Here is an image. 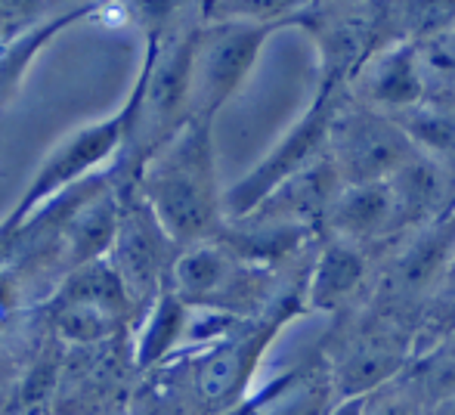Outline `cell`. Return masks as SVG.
I'll use <instances>...</instances> for the list:
<instances>
[{
    "mask_svg": "<svg viewBox=\"0 0 455 415\" xmlns=\"http://www.w3.org/2000/svg\"><path fill=\"white\" fill-rule=\"evenodd\" d=\"M137 193L180 248L214 242L227 227L211 121H189L137 177Z\"/></svg>",
    "mask_w": 455,
    "mask_h": 415,
    "instance_id": "obj_1",
    "label": "cell"
},
{
    "mask_svg": "<svg viewBox=\"0 0 455 415\" xmlns=\"http://www.w3.org/2000/svg\"><path fill=\"white\" fill-rule=\"evenodd\" d=\"M285 22L264 19H208L202 12V28L196 37L189 87V121H211L235 97L258 66L267 41Z\"/></svg>",
    "mask_w": 455,
    "mask_h": 415,
    "instance_id": "obj_2",
    "label": "cell"
},
{
    "mask_svg": "<svg viewBox=\"0 0 455 415\" xmlns=\"http://www.w3.org/2000/svg\"><path fill=\"white\" fill-rule=\"evenodd\" d=\"M347 91H316L313 106L288 127V133L235 183L223 193L227 220H242L258 211L279 187L294 180L298 174L310 171L329 156V131L335 121L338 106L344 103Z\"/></svg>",
    "mask_w": 455,
    "mask_h": 415,
    "instance_id": "obj_3",
    "label": "cell"
},
{
    "mask_svg": "<svg viewBox=\"0 0 455 415\" xmlns=\"http://www.w3.org/2000/svg\"><path fill=\"white\" fill-rule=\"evenodd\" d=\"M131 124H133V97L127 93L124 106L118 112H112L102 121H93V124L78 127L62 143H56V149L44 158L41 168L31 177V183L25 187L19 205L6 217L4 233L19 229L31 214H37V208L47 205L56 196H62L66 189L81 187L84 177L100 168L102 162H108L115 152L121 156L127 146V137H131Z\"/></svg>",
    "mask_w": 455,
    "mask_h": 415,
    "instance_id": "obj_4",
    "label": "cell"
},
{
    "mask_svg": "<svg viewBox=\"0 0 455 415\" xmlns=\"http://www.w3.org/2000/svg\"><path fill=\"white\" fill-rule=\"evenodd\" d=\"M419 156L396 118L344 97L329 131V158L344 187L387 183Z\"/></svg>",
    "mask_w": 455,
    "mask_h": 415,
    "instance_id": "obj_5",
    "label": "cell"
},
{
    "mask_svg": "<svg viewBox=\"0 0 455 415\" xmlns=\"http://www.w3.org/2000/svg\"><path fill=\"white\" fill-rule=\"evenodd\" d=\"M294 25L316 44L319 91H347L371 53L384 47L381 4H304Z\"/></svg>",
    "mask_w": 455,
    "mask_h": 415,
    "instance_id": "obj_6",
    "label": "cell"
},
{
    "mask_svg": "<svg viewBox=\"0 0 455 415\" xmlns=\"http://www.w3.org/2000/svg\"><path fill=\"white\" fill-rule=\"evenodd\" d=\"M118 196H121V227L118 235H115L112 251H108V260L118 270L133 307L146 304V310H149L152 301L171 283V270H174V260L180 254V251H171V248H180V245L164 233V227L152 214V208L140 199L137 189H133V196L127 189H118Z\"/></svg>",
    "mask_w": 455,
    "mask_h": 415,
    "instance_id": "obj_7",
    "label": "cell"
},
{
    "mask_svg": "<svg viewBox=\"0 0 455 415\" xmlns=\"http://www.w3.org/2000/svg\"><path fill=\"white\" fill-rule=\"evenodd\" d=\"M431 68L419 44L394 41L371 53V60L350 81L347 93L356 103L384 112L390 118L406 115L431 100Z\"/></svg>",
    "mask_w": 455,
    "mask_h": 415,
    "instance_id": "obj_8",
    "label": "cell"
},
{
    "mask_svg": "<svg viewBox=\"0 0 455 415\" xmlns=\"http://www.w3.org/2000/svg\"><path fill=\"white\" fill-rule=\"evenodd\" d=\"M282 325V319H273L270 325H248L245 331L235 329L229 338L208 350L196 366V387L198 397L214 410H227L242 397L254 366L267 344L273 341V331Z\"/></svg>",
    "mask_w": 455,
    "mask_h": 415,
    "instance_id": "obj_9",
    "label": "cell"
},
{
    "mask_svg": "<svg viewBox=\"0 0 455 415\" xmlns=\"http://www.w3.org/2000/svg\"><path fill=\"white\" fill-rule=\"evenodd\" d=\"M455 270V214L425 229H415L387 273V291L394 301H419L431 295Z\"/></svg>",
    "mask_w": 455,
    "mask_h": 415,
    "instance_id": "obj_10",
    "label": "cell"
},
{
    "mask_svg": "<svg viewBox=\"0 0 455 415\" xmlns=\"http://www.w3.org/2000/svg\"><path fill=\"white\" fill-rule=\"evenodd\" d=\"M387 183L396 208V235L415 233L455 214V174L421 152Z\"/></svg>",
    "mask_w": 455,
    "mask_h": 415,
    "instance_id": "obj_11",
    "label": "cell"
},
{
    "mask_svg": "<svg viewBox=\"0 0 455 415\" xmlns=\"http://www.w3.org/2000/svg\"><path fill=\"white\" fill-rule=\"evenodd\" d=\"M341 189V177H338L331 158L325 156L310 171H304L294 180H288L285 187L275 189L270 199L248 217L267 223H282V227L310 229V233L313 229H325V217H329L331 202L338 199Z\"/></svg>",
    "mask_w": 455,
    "mask_h": 415,
    "instance_id": "obj_12",
    "label": "cell"
},
{
    "mask_svg": "<svg viewBox=\"0 0 455 415\" xmlns=\"http://www.w3.org/2000/svg\"><path fill=\"white\" fill-rule=\"evenodd\" d=\"M406 363V344H403V338L390 335L387 329L356 338L347 344L341 360L335 363V372H331L335 397H369V394L381 391L384 385L400 379Z\"/></svg>",
    "mask_w": 455,
    "mask_h": 415,
    "instance_id": "obj_13",
    "label": "cell"
},
{
    "mask_svg": "<svg viewBox=\"0 0 455 415\" xmlns=\"http://www.w3.org/2000/svg\"><path fill=\"white\" fill-rule=\"evenodd\" d=\"M325 233L329 239H344L363 248L396 235V208L390 183L344 187L329 208Z\"/></svg>",
    "mask_w": 455,
    "mask_h": 415,
    "instance_id": "obj_14",
    "label": "cell"
},
{
    "mask_svg": "<svg viewBox=\"0 0 455 415\" xmlns=\"http://www.w3.org/2000/svg\"><path fill=\"white\" fill-rule=\"evenodd\" d=\"M369 279V254L363 245L344 239H329L319 248L316 260L310 267L304 301L310 310L335 313L347 307Z\"/></svg>",
    "mask_w": 455,
    "mask_h": 415,
    "instance_id": "obj_15",
    "label": "cell"
},
{
    "mask_svg": "<svg viewBox=\"0 0 455 415\" xmlns=\"http://www.w3.org/2000/svg\"><path fill=\"white\" fill-rule=\"evenodd\" d=\"M121 227V196L96 193L93 199L81 202L66 220V264L72 270L87 267L93 260L108 258L115 235Z\"/></svg>",
    "mask_w": 455,
    "mask_h": 415,
    "instance_id": "obj_16",
    "label": "cell"
},
{
    "mask_svg": "<svg viewBox=\"0 0 455 415\" xmlns=\"http://www.w3.org/2000/svg\"><path fill=\"white\" fill-rule=\"evenodd\" d=\"M189 313H192L189 304L171 285H164L162 295L143 313V325H140V338H137L140 369L156 366L168 354H174L177 347H183L186 329H189Z\"/></svg>",
    "mask_w": 455,
    "mask_h": 415,
    "instance_id": "obj_17",
    "label": "cell"
},
{
    "mask_svg": "<svg viewBox=\"0 0 455 415\" xmlns=\"http://www.w3.org/2000/svg\"><path fill=\"white\" fill-rule=\"evenodd\" d=\"M403 131L415 143L421 156L434 158L437 164L450 168L455 174V108L440 103V100H427L425 106L412 108L406 115H396Z\"/></svg>",
    "mask_w": 455,
    "mask_h": 415,
    "instance_id": "obj_18",
    "label": "cell"
},
{
    "mask_svg": "<svg viewBox=\"0 0 455 415\" xmlns=\"http://www.w3.org/2000/svg\"><path fill=\"white\" fill-rule=\"evenodd\" d=\"M56 298L62 301H81V304H93V307L115 313V316H124L133 307L131 295H127L124 283H121L118 270L112 267V260L102 258L93 260L87 267L68 273V279L62 283V291Z\"/></svg>",
    "mask_w": 455,
    "mask_h": 415,
    "instance_id": "obj_19",
    "label": "cell"
},
{
    "mask_svg": "<svg viewBox=\"0 0 455 415\" xmlns=\"http://www.w3.org/2000/svg\"><path fill=\"white\" fill-rule=\"evenodd\" d=\"M53 325L66 341L72 344H96L106 341L115 329H118V316L106 313L93 304H81V301H62L56 298L53 304Z\"/></svg>",
    "mask_w": 455,
    "mask_h": 415,
    "instance_id": "obj_20",
    "label": "cell"
},
{
    "mask_svg": "<svg viewBox=\"0 0 455 415\" xmlns=\"http://www.w3.org/2000/svg\"><path fill=\"white\" fill-rule=\"evenodd\" d=\"M431 410H425V400L421 394H415L406 385H384L381 391L369 394L365 400V415H427Z\"/></svg>",
    "mask_w": 455,
    "mask_h": 415,
    "instance_id": "obj_21",
    "label": "cell"
},
{
    "mask_svg": "<svg viewBox=\"0 0 455 415\" xmlns=\"http://www.w3.org/2000/svg\"><path fill=\"white\" fill-rule=\"evenodd\" d=\"M425 60L431 68V81L434 78H446L455 81V28H450L446 35H440L437 41L425 44Z\"/></svg>",
    "mask_w": 455,
    "mask_h": 415,
    "instance_id": "obj_22",
    "label": "cell"
},
{
    "mask_svg": "<svg viewBox=\"0 0 455 415\" xmlns=\"http://www.w3.org/2000/svg\"><path fill=\"white\" fill-rule=\"evenodd\" d=\"M44 12L47 10L35 4H0V37H16V31H22L19 25H31Z\"/></svg>",
    "mask_w": 455,
    "mask_h": 415,
    "instance_id": "obj_23",
    "label": "cell"
},
{
    "mask_svg": "<svg viewBox=\"0 0 455 415\" xmlns=\"http://www.w3.org/2000/svg\"><path fill=\"white\" fill-rule=\"evenodd\" d=\"M365 400L369 397H347V400H335L331 410L325 415H365Z\"/></svg>",
    "mask_w": 455,
    "mask_h": 415,
    "instance_id": "obj_24",
    "label": "cell"
},
{
    "mask_svg": "<svg viewBox=\"0 0 455 415\" xmlns=\"http://www.w3.org/2000/svg\"><path fill=\"white\" fill-rule=\"evenodd\" d=\"M427 415H455V394H452V397H446V400H440V403H434Z\"/></svg>",
    "mask_w": 455,
    "mask_h": 415,
    "instance_id": "obj_25",
    "label": "cell"
},
{
    "mask_svg": "<svg viewBox=\"0 0 455 415\" xmlns=\"http://www.w3.org/2000/svg\"><path fill=\"white\" fill-rule=\"evenodd\" d=\"M0 313H4V289H0Z\"/></svg>",
    "mask_w": 455,
    "mask_h": 415,
    "instance_id": "obj_26",
    "label": "cell"
},
{
    "mask_svg": "<svg viewBox=\"0 0 455 415\" xmlns=\"http://www.w3.org/2000/svg\"><path fill=\"white\" fill-rule=\"evenodd\" d=\"M452 273H455V270H452Z\"/></svg>",
    "mask_w": 455,
    "mask_h": 415,
    "instance_id": "obj_27",
    "label": "cell"
}]
</instances>
